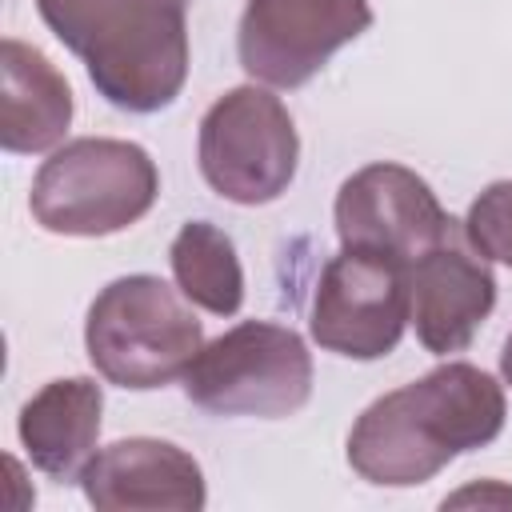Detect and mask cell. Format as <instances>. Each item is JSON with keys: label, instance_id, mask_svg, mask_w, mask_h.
Here are the masks:
<instances>
[{"label": "cell", "instance_id": "1", "mask_svg": "<svg viewBox=\"0 0 512 512\" xmlns=\"http://www.w3.org/2000/svg\"><path fill=\"white\" fill-rule=\"evenodd\" d=\"M504 416V392L484 368L440 364L360 412L348 432V464L368 484L412 488L460 452L492 444Z\"/></svg>", "mask_w": 512, "mask_h": 512}, {"label": "cell", "instance_id": "2", "mask_svg": "<svg viewBox=\"0 0 512 512\" xmlns=\"http://www.w3.org/2000/svg\"><path fill=\"white\" fill-rule=\"evenodd\" d=\"M192 0H36L52 36L76 52L96 92L124 112L168 108L188 76Z\"/></svg>", "mask_w": 512, "mask_h": 512}, {"label": "cell", "instance_id": "3", "mask_svg": "<svg viewBox=\"0 0 512 512\" xmlns=\"http://www.w3.org/2000/svg\"><path fill=\"white\" fill-rule=\"evenodd\" d=\"M84 344L108 384L148 392L184 380L204 328L160 276H120L92 300Z\"/></svg>", "mask_w": 512, "mask_h": 512}, {"label": "cell", "instance_id": "4", "mask_svg": "<svg viewBox=\"0 0 512 512\" xmlns=\"http://www.w3.org/2000/svg\"><path fill=\"white\" fill-rule=\"evenodd\" d=\"M160 192L152 156L132 140L80 136L56 148L32 180V216L56 236H112L136 224Z\"/></svg>", "mask_w": 512, "mask_h": 512}, {"label": "cell", "instance_id": "5", "mask_svg": "<svg viewBox=\"0 0 512 512\" xmlns=\"http://www.w3.org/2000/svg\"><path fill=\"white\" fill-rule=\"evenodd\" d=\"M184 396L212 416L280 420L308 404L312 356L292 328L244 320L196 352Z\"/></svg>", "mask_w": 512, "mask_h": 512}, {"label": "cell", "instance_id": "6", "mask_svg": "<svg viewBox=\"0 0 512 512\" xmlns=\"http://www.w3.org/2000/svg\"><path fill=\"white\" fill-rule=\"evenodd\" d=\"M300 160V140L288 108L256 88L224 92L200 120V172L232 204H268L276 200Z\"/></svg>", "mask_w": 512, "mask_h": 512}, {"label": "cell", "instance_id": "7", "mask_svg": "<svg viewBox=\"0 0 512 512\" xmlns=\"http://www.w3.org/2000/svg\"><path fill=\"white\" fill-rule=\"evenodd\" d=\"M412 320L408 264L384 252L344 248L316 280L312 340L348 360L388 356Z\"/></svg>", "mask_w": 512, "mask_h": 512}, {"label": "cell", "instance_id": "8", "mask_svg": "<svg viewBox=\"0 0 512 512\" xmlns=\"http://www.w3.org/2000/svg\"><path fill=\"white\" fill-rule=\"evenodd\" d=\"M368 24V0H248L236 52L252 80L300 88Z\"/></svg>", "mask_w": 512, "mask_h": 512}, {"label": "cell", "instance_id": "9", "mask_svg": "<svg viewBox=\"0 0 512 512\" xmlns=\"http://www.w3.org/2000/svg\"><path fill=\"white\" fill-rule=\"evenodd\" d=\"M452 224L456 220H448L436 192L404 164H368L336 192V236L344 248L384 252L412 264L448 240Z\"/></svg>", "mask_w": 512, "mask_h": 512}, {"label": "cell", "instance_id": "10", "mask_svg": "<svg viewBox=\"0 0 512 512\" xmlns=\"http://www.w3.org/2000/svg\"><path fill=\"white\" fill-rule=\"evenodd\" d=\"M408 288L416 340L436 356L464 352L496 308V276L484 256H472L460 244L456 228L448 240L408 264Z\"/></svg>", "mask_w": 512, "mask_h": 512}, {"label": "cell", "instance_id": "11", "mask_svg": "<svg viewBox=\"0 0 512 512\" xmlns=\"http://www.w3.org/2000/svg\"><path fill=\"white\" fill-rule=\"evenodd\" d=\"M80 488L92 508L100 512H136V508H172V512H196L204 508V472L200 464L152 436H132L100 448L84 472Z\"/></svg>", "mask_w": 512, "mask_h": 512}, {"label": "cell", "instance_id": "12", "mask_svg": "<svg viewBox=\"0 0 512 512\" xmlns=\"http://www.w3.org/2000/svg\"><path fill=\"white\" fill-rule=\"evenodd\" d=\"M72 124V88L60 68L32 44H0V144L4 152H48Z\"/></svg>", "mask_w": 512, "mask_h": 512}, {"label": "cell", "instance_id": "13", "mask_svg": "<svg viewBox=\"0 0 512 512\" xmlns=\"http://www.w3.org/2000/svg\"><path fill=\"white\" fill-rule=\"evenodd\" d=\"M104 396L96 380L72 376L44 384L20 408V444L28 460L52 480H80L84 464L96 456Z\"/></svg>", "mask_w": 512, "mask_h": 512}, {"label": "cell", "instance_id": "14", "mask_svg": "<svg viewBox=\"0 0 512 512\" xmlns=\"http://www.w3.org/2000/svg\"><path fill=\"white\" fill-rule=\"evenodd\" d=\"M172 276L176 288L184 292V300H192L196 308L212 312V316H232L244 304V272L236 260L232 240L208 224V220H192L176 232L172 240Z\"/></svg>", "mask_w": 512, "mask_h": 512}, {"label": "cell", "instance_id": "15", "mask_svg": "<svg viewBox=\"0 0 512 512\" xmlns=\"http://www.w3.org/2000/svg\"><path fill=\"white\" fill-rule=\"evenodd\" d=\"M464 236L484 260L512 268V180H496L472 200Z\"/></svg>", "mask_w": 512, "mask_h": 512}, {"label": "cell", "instance_id": "16", "mask_svg": "<svg viewBox=\"0 0 512 512\" xmlns=\"http://www.w3.org/2000/svg\"><path fill=\"white\" fill-rule=\"evenodd\" d=\"M456 508V504H512V488H500V484H484V488H464L456 496L444 500V508Z\"/></svg>", "mask_w": 512, "mask_h": 512}, {"label": "cell", "instance_id": "17", "mask_svg": "<svg viewBox=\"0 0 512 512\" xmlns=\"http://www.w3.org/2000/svg\"><path fill=\"white\" fill-rule=\"evenodd\" d=\"M500 372H504V380H508V388H512V332H508L504 352H500Z\"/></svg>", "mask_w": 512, "mask_h": 512}]
</instances>
